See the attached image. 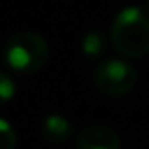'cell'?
<instances>
[{"mask_svg": "<svg viewBox=\"0 0 149 149\" xmlns=\"http://www.w3.org/2000/svg\"><path fill=\"white\" fill-rule=\"evenodd\" d=\"M111 42L121 55L140 58L149 53V19L138 8L119 11L111 26Z\"/></svg>", "mask_w": 149, "mask_h": 149, "instance_id": "6da1fadb", "label": "cell"}, {"mask_svg": "<svg viewBox=\"0 0 149 149\" xmlns=\"http://www.w3.org/2000/svg\"><path fill=\"white\" fill-rule=\"evenodd\" d=\"M49 57L47 42L36 32H19L6 45V62L19 74H34Z\"/></svg>", "mask_w": 149, "mask_h": 149, "instance_id": "7a4b0ae2", "label": "cell"}, {"mask_svg": "<svg viewBox=\"0 0 149 149\" xmlns=\"http://www.w3.org/2000/svg\"><path fill=\"white\" fill-rule=\"evenodd\" d=\"M138 74L128 62L119 58H109L102 62L95 72V83L104 95L121 96L134 89Z\"/></svg>", "mask_w": 149, "mask_h": 149, "instance_id": "3957f363", "label": "cell"}, {"mask_svg": "<svg viewBox=\"0 0 149 149\" xmlns=\"http://www.w3.org/2000/svg\"><path fill=\"white\" fill-rule=\"evenodd\" d=\"M77 149H121V138L109 127H87L77 136Z\"/></svg>", "mask_w": 149, "mask_h": 149, "instance_id": "277c9868", "label": "cell"}, {"mask_svg": "<svg viewBox=\"0 0 149 149\" xmlns=\"http://www.w3.org/2000/svg\"><path fill=\"white\" fill-rule=\"evenodd\" d=\"M42 134L51 143H62L72 134V125H70V121L66 117L53 113V115H47L44 119V123H42Z\"/></svg>", "mask_w": 149, "mask_h": 149, "instance_id": "5b68a950", "label": "cell"}, {"mask_svg": "<svg viewBox=\"0 0 149 149\" xmlns=\"http://www.w3.org/2000/svg\"><path fill=\"white\" fill-rule=\"evenodd\" d=\"M81 47H83V53L89 55V57H96L104 51V36L96 30L93 32H87L81 42Z\"/></svg>", "mask_w": 149, "mask_h": 149, "instance_id": "8992f818", "label": "cell"}, {"mask_svg": "<svg viewBox=\"0 0 149 149\" xmlns=\"http://www.w3.org/2000/svg\"><path fill=\"white\" fill-rule=\"evenodd\" d=\"M17 146V134L8 121L0 119V149H15Z\"/></svg>", "mask_w": 149, "mask_h": 149, "instance_id": "52a82bcc", "label": "cell"}, {"mask_svg": "<svg viewBox=\"0 0 149 149\" xmlns=\"http://www.w3.org/2000/svg\"><path fill=\"white\" fill-rule=\"evenodd\" d=\"M15 95V81L8 74L0 72V104H6Z\"/></svg>", "mask_w": 149, "mask_h": 149, "instance_id": "ba28073f", "label": "cell"}]
</instances>
